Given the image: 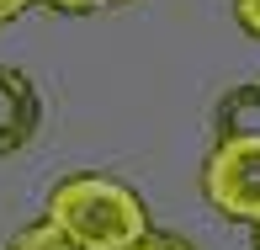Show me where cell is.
I'll return each mask as SVG.
<instances>
[{"mask_svg": "<svg viewBox=\"0 0 260 250\" xmlns=\"http://www.w3.org/2000/svg\"><path fill=\"white\" fill-rule=\"evenodd\" d=\"M43 218L58 224L69 240H80L85 250H127V245H138L149 229H154V224H149V202L127 181L96 176V171L64 176V181L48 192Z\"/></svg>", "mask_w": 260, "mask_h": 250, "instance_id": "obj_1", "label": "cell"}, {"mask_svg": "<svg viewBox=\"0 0 260 250\" xmlns=\"http://www.w3.org/2000/svg\"><path fill=\"white\" fill-rule=\"evenodd\" d=\"M202 197L223 218L260 224V138H218L202 160Z\"/></svg>", "mask_w": 260, "mask_h": 250, "instance_id": "obj_2", "label": "cell"}, {"mask_svg": "<svg viewBox=\"0 0 260 250\" xmlns=\"http://www.w3.org/2000/svg\"><path fill=\"white\" fill-rule=\"evenodd\" d=\"M38 123H43V96L32 75L16 64H0V154H21L38 138Z\"/></svg>", "mask_w": 260, "mask_h": 250, "instance_id": "obj_3", "label": "cell"}, {"mask_svg": "<svg viewBox=\"0 0 260 250\" xmlns=\"http://www.w3.org/2000/svg\"><path fill=\"white\" fill-rule=\"evenodd\" d=\"M218 138H260V80H244L218 101Z\"/></svg>", "mask_w": 260, "mask_h": 250, "instance_id": "obj_4", "label": "cell"}, {"mask_svg": "<svg viewBox=\"0 0 260 250\" xmlns=\"http://www.w3.org/2000/svg\"><path fill=\"white\" fill-rule=\"evenodd\" d=\"M6 250H85V245H80V240H69L58 224L43 218V224H27V229H16V234L6 240Z\"/></svg>", "mask_w": 260, "mask_h": 250, "instance_id": "obj_5", "label": "cell"}, {"mask_svg": "<svg viewBox=\"0 0 260 250\" xmlns=\"http://www.w3.org/2000/svg\"><path fill=\"white\" fill-rule=\"evenodd\" d=\"M127 250H197L191 240H181V234H165V229H149L138 245H127Z\"/></svg>", "mask_w": 260, "mask_h": 250, "instance_id": "obj_6", "label": "cell"}, {"mask_svg": "<svg viewBox=\"0 0 260 250\" xmlns=\"http://www.w3.org/2000/svg\"><path fill=\"white\" fill-rule=\"evenodd\" d=\"M234 21L260 43V0H234Z\"/></svg>", "mask_w": 260, "mask_h": 250, "instance_id": "obj_7", "label": "cell"}, {"mask_svg": "<svg viewBox=\"0 0 260 250\" xmlns=\"http://www.w3.org/2000/svg\"><path fill=\"white\" fill-rule=\"evenodd\" d=\"M43 6H53V11H106V6H127V0H43Z\"/></svg>", "mask_w": 260, "mask_h": 250, "instance_id": "obj_8", "label": "cell"}, {"mask_svg": "<svg viewBox=\"0 0 260 250\" xmlns=\"http://www.w3.org/2000/svg\"><path fill=\"white\" fill-rule=\"evenodd\" d=\"M27 6H32V0H0V27H6V21H16Z\"/></svg>", "mask_w": 260, "mask_h": 250, "instance_id": "obj_9", "label": "cell"}, {"mask_svg": "<svg viewBox=\"0 0 260 250\" xmlns=\"http://www.w3.org/2000/svg\"><path fill=\"white\" fill-rule=\"evenodd\" d=\"M255 250H260V224H255Z\"/></svg>", "mask_w": 260, "mask_h": 250, "instance_id": "obj_10", "label": "cell"}]
</instances>
